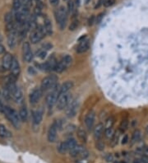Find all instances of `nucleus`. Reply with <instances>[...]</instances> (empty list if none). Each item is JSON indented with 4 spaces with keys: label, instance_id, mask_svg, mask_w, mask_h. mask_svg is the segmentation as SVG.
<instances>
[{
    "label": "nucleus",
    "instance_id": "nucleus-1",
    "mask_svg": "<svg viewBox=\"0 0 148 163\" xmlns=\"http://www.w3.org/2000/svg\"><path fill=\"white\" fill-rule=\"evenodd\" d=\"M3 114H5L6 117L8 118L9 121L14 125V127L18 129L20 127V116L19 114H17L13 109H12L9 106H5L4 109V112Z\"/></svg>",
    "mask_w": 148,
    "mask_h": 163
},
{
    "label": "nucleus",
    "instance_id": "nucleus-2",
    "mask_svg": "<svg viewBox=\"0 0 148 163\" xmlns=\"http://www.w3.org/2000/svg\"><path fill=\"white\" fill-rule=\"evenodd\" d=\"M60 87H58V86L53 88L52 92H49L46 96V99H45V101H46V105L48 106L49 108H52L53 106H55V104L57 103V101L59 96H60Z\"/></svg>",
    "mask_w": 148,
    "mask_h": 163
},
{
    "label": "nucleus",
    "instance_id": "nucleus-3",
    "mask_svg": "<svg viewBox=\"0 0 148 163\" xmlns=\"http://www.w3.org/2000/svg\"><path fill=\"white\" fill-rule=\"evenodd\" d=\"M58 78L55 75H49L45 77L42 82H41V88L42 91H46V90L55 88L57 86Z\"/></svg>",
    "mask_w": 148,
    "mask_h": 163
},
{
    "label": "nucleus",
    "instance_id": "nucleus-4",
    "mask_svg": "<svg viewBox=\"0 0 148 163\" xmlns=\"http://www.w3.org/2000/svg\"><path fill=\"white\" fill-rule=\"evenodd\" d=\"M46 34L44 27H36L35 30L33 31L32 33L30 34V42L32 44H36L40 42V41L44 38V35Z\"/></svg>",
    "mask_w": 148,
    "mask_h": 163
},
{
    "label": "nucleus",
    "instance_id": "nucleus-5",
    "mask_svg": "<svg viewBox=\"0 0 148 163\" xmlns=\"http://www.w3.org/2000/svg\"><path fill=\"white\" fill-rule=\"evenodd\" d=\"M67 19H68V14L67 11L63 7H61L58 9L56 12V21L59 25L61 29H63L67 23Z\"/></svg>",
    "mask_w": 148,
    "mask_h": 163
},
{
    "label": "nucleus",
    "instance_id": "nucleus-6",
    "mask_svg": "<svg viewBox=\"0 0 148 163\" xmlns=\"http://www.w3.org/2000/svg\"><path fill=\"white\" fill-rule=\"evenodd\" d=\"M69 102H70V94L69 92L62 94V95L59 96L57 103H56L57 109L58 110H63L66 109Z\"/></svg>",
    "mask_w": 148,
    "mask_h": 163
},
{
    "label": "nucleus",
    "instance_id": "nucleus-7",
    "mask_svg": "<svg viewBox=\"0 0 148 163\" xmlns=\"http://www.w3.org/2000/svg\"><path fill=\"white\" fill-rule=\"evenodd\" d=\"M77 110H78V101L77 100H72L69 102L68 106L66 107L65 112L68 117H73L77 114Z\"/></svg>",
    "mask_w": 148,
    "mask_h": 163
},
{
    "label": "nucleus",
    "instance_id": "nucleus-8",
    "mask_svg": "<svg viewBox=\"0 0 148 163\" xmlns=\"http://www.w3.org/2000/svg\"><path fill=\"white\" fill-rule=\"evenodd\" d=\"M95 118H96V113L93 110H90L87 113V114L86 115L85 118V125L86 126L87 129L90 130L92 129L94 125V122H95Z\"/></svg>",
    "mask_w": 148,
    "mask_h": 163
},
{
    "label": "nucleus",
    "instance_id": "nucleus-9",
    "mask_svg": "<svg viewBox=\"0 0 148 163\" xmlns=\"http://www.w3.org/2000/svg\"><path fill=\"white\" fill-rule=\"evenodd\" d=\"M58 129V126L57 122H55L49 127V131H48V140L50 143H53V142L55 141L56 137H57Z\"/></svg>",
    "mask_w": 148,
    "mask_h": 163
},
{
    "label": "nucleus",
    "instance_id": "nucleus-10",
    "mask_svg": "<svg viewBox=\"0 0 148 163\" xmlns=\"http://www.w3.org/2000/svg\"><path fill=\"white\" fill-rule=\"evenodd\" d=\"M17 42V31L16 29L11 31L8 36V45L10 49H13Z\"/></svg>",
    "mask_w": 148,
    "mask_h": 163
},
{
    "label": "nucleus",
    "instance_id": "nucleus-11",
    "mask_svg": "<svg viewBox=\"0 0 148 163\" xmlns=\"http://www.w3.org/2000/svg\"><path fill=\"white\" fill-rule=\"evenodd\" d=\"M10 94H11L12 98L16 102H21L22 101V99H23V94H22V89L20 87H16V86L11 90Z\"/></svg>",
    "mask_w": 148,
    "mask_h": 163
},
{
    "label": "nucleus",
    "instance_id": "nucleus-12",
    "mask_svg": "<svg viewBox=\"0 0 148 163\" xmlns=\"http://www.w3.org/2000/svg\"><path fill=\"white\" fill-rule=\"evenodd\" d=\"M42 92H43V91L41 90V88H36V89L34 90L30 95V103H37V102L41 100V96H42Z\"/></svg>",
    "mask_w": 148,
    "mask_h": 163
},
{
    "label": "nucleus",
    "instance_id": "nucleus-13",
    "mask_svg": "<svg viewBox=\"0 0 148 163\" xmlns=\"http://www.w3.org/2000/svg\"><path fill=\"white\" fill-rule=\"evenodd\" d=\"M10 70H11L12 76L15 77L16 78L19 76L20 71H21V69H20V64L18 61H17V60L15 59V58H13V60H12V63Z\"/></svg>",
    "mask_w": 148,
    "mask_h": 163
},
{
    "label": "nucleus",
    "instance_id": "nucleus-14",
    "mask_svg": "<svg viewBox=\"0 0 148 163\" xmlns=\"http://www.w3.org/2000/svg\"><path fill=\"white\" fill-rule=\"evenodd\" d=\"M12 60H13V57L10 54H8V53L5 54V55L3 56V60H2V66H3V68L5 70L10 69L12 63Z\"/></svg>",
    "mask_w": 148,
    "mask_h": 163
},
{
    "label": "nucleus",
    "instance_id": "nucleus-15",
    "mask_svg": "<svg viewBox=\"0 0 148 163\" xmlns=\"http://www.w3.org/2000/svg\"><path fill=\"white\" fill-rule=\"evenodd\" d=\"M89 46H90L89 40H83L78 45V46L77 48V52L78 54H82V53H84L89 49Z\"/></svg>",
    "mask_w": 148,
    "mask_h": 163
},
{
    "label": "nucleus",
    "instance_id": "nucleus-16",
    "mask_svg": "<svg viewBox=\"0 0 148 163\" xmlns=\"http://www.w3.org/2000/svg\"><path fill=\"white\" fill-rule=\"evenodd\" d=\"M103 130H104V125L103 124H98L96 127L94 128V137L96 140H100L101 138L102 133H103Z\"/></svg>",
    "mask_w": 148,
    "mask_h": 163
},
{
    "label": "nucleus",
    "instance_id": "nucleus-17",
    "mask_svg": "<svg viewBox=\"0 0 148 163\" xmlns=\"http://www.w3.org/2000/svg\"><path fill=\"white\" fill-rule=\"evenodd\" d=\"M72 87H73V82H72L68 81L66 82H64V83L60 87V91H59L60 95L69 92V90L71 89V88H72Z\"/></svg>",
    "mask_w": 148,
    "mask_h": 163
},
{
    "label": "nucleus",
    "instance_id": "nucleus-18",
    "mask_svg": "<svg viewBox=\"0 0 148 163\" xmlns=\"http://www.w3.org/2000/svg\"><path fill=\"white\" fill-rule=\"evenodd\" d=\"M84 150H85V148L82 147V146H81V145H77L76 147L70 151V156L72 157V158H78L80 154H81Z\"/></svg>",
    "mask_w": 148,
    "mask_h": 163
},
{
    "label": "nucleus",
    "instance_id": "nucleus-19",
    "mask_svg": "<svg viewBox=\"0 0 148 163\" xmlns=\"http://www.w3.org/2000/svg\"><path fill=\"white\" fill-rule=\"evenodd\" d=\"M42 117H43V114L41 110H36V111L33 112L32 114V119H33V123L35 125H38L39 124H41V120H42Z\"/></svg>",
    "mask_w": 148,
    "mask_h": 163
},
{
    "label": "nucleus",
    "instance_id": "nucleus-20",
    "mask_svg": "<svg viewBox=\"0 0 148 163\" xmlns=\"http://www.w3.org/2000/svg\"><path fill=\"white\" fill-rule=\"evenodd\" d=\"M44 30H45V32H46L47 35H51L53 34V26L52 22L49 19H45L44 20Z\"/></svg>",
    "mask_w": 148,
    "mask_h": 163
},
{
    "label": "nucleus",
    "instance_id": "nucleus-21",
    "mask_svg": "<svg viewBox=\"0 0 148 163\" xmlns=\"http://www.w3.org/2000/svg\"><path fill=\"white\" fill-rule=\"evenodd\" d=\"M60 62L63 63V65L65 66L66 68H69V66L72 64V58L70 55H69V54H67L65 56H63Z\"/></svg>",
    "mask_w": 148,
    "mask_h": 163
},
{
    "label": "nucleus",
    "instance_id": "nucleus-22",
    "mask_svg": "<svg viewBox=\"0 0 148 163\" xmlns=\"http://www.w3.org/2000/svg\"><path fill=\"white\" fill-rule=\"evenodd\" d=\"M11 136V133L7 129L5 126L3 125H0V137H2V138H10Z\"/></svg>",
    "mask_w": 148,
    "mask_h": 163
},
{
    "label": "nucleus",
    "instance_id": "nucleus-23",
    "mask_svg": "<svg viewBox=\"0 0 148 163\" xmlns=\"http://www.w3.org/2000/svg\"><path fill=\"white\" fill-rule=\"evenodd\" d=\"M141 137H142V133H141V131L135 130L134 132H133V133H132V139H131L132 144L137 143V142L141 139Z\"/></svg>",
    "mask_w": 148,
    "mask_h": 163
},
{
    "label": "nucleus",
    "instance_id": "nucleus-24",
    "mask_svg": "<svg viewBox=\"0 0 148 163\" xmlns=\"http://www.w3.org/2000/svg\"><path fill=\"white\" fill-rule=\"evenodd\" d=\"M19 116L22 121H23V122L26 121V120H27V110L26 108V106H22L21 108L19 111Z\"/></svg>",
    "mask_w": 148,
    "mask_h": 163
},
{
    "label": "nucleus",
    "instance_id": "nucleus-25",
    "mask_svg": "<svg viewBox=\"0 0 148 163\" xmlns=\"http://www.w3.org/2000/svg\"><path fill=\"white\" fill-rule=\"evenodd\" d=\"M77 136L82 142H86V139H87V135H86V132L85 129H83L82 128H79L77 130Z\"/></svg>",
    "mask_w": 148,
    "mask_h": 163
},
{
    "label": "nucleus",
    "instance_id": "nucleus-26",
    "mask_svg": "<svg viewBox=\"0 0 148 163\" xmlns=\"http://www.w3.org/2000/svg\"><path fill=\"white\" fill-rule=\"evenodd\" d=\"M66 143H67V146H68V148H69V151H71L72 148L76 147L77 145V141L74 139H69L66 141Z\"/></svg>",
    "mask_w": 148,
    "mask_h": 163
},
{
    "label": "nucleus",
    "instance_id": "nucleus-27",
    "mask_svg": "<svg viewBox=\"0 0 148 163\" xmlns=\"http://www.w3.org/2000/svg\"><path fill=\"white\" fill-rule=\"evenodd\" d=\"M58 152L63 154V153H65L69 151V148H68V146H67V143H66V142H63V143H61L59 145H58Z\"/></svg>",
    "mask_w": 148,
    "mask_h": 163
},
{
    "label": "nucleus",
    "instance_id": "nucleus-28",
    "mask_svg": "<svg viewBox=\"0 0 148 163\" xmlns=\"http://www.w3.org/2000/svg\"><path fill=\"white\" fill-rule=\"evenodd\" d=\"M136 152L137 153H139V154H142L143 155V157H146L148 158V147H138L137 150H136Z\"/></svg>",
    "mask_w": 148,
    "mask_h": 163
},
{
    "label": "nucleus",
    "instance_id": "nucleus-29",
    "mask_svg": "<svg viewBox=\"0 0 148 163\" xmlns=\"http://www.w3.org/2000/svg\"><path fill=\"white\" fill-rule=\"evenodd\" d=\"M128 128H129V120H122V122L120 123V125H119V131L123 133L124 131H126L128 129Z\"/></svg>",
    "mask_w": 148,
    "mask_h": 163
},
{
    "label": "nucleus",
    "instance_id": "nucleus-30",
    "mask_svg": "<svg viewBox=\"0 0 148 163\" xmlns=\"http://www.w3.org/2000/svg\"><path fill=\"white\" fill-rule=\"evenodd\" d=\"M118 139H119V132H116L115 133L114 136H113V138L111 139V146L112 147H115L117 145L118 142Z\"/></svg>",
    "mask_w": 148,
    "mask_h": 163
},
{
    "label": "nucleus",
    "instance_id": "nucleus-31",
    "mask_svg": "<svg viewBox=\"0 0 148 163\" xmlns=\"http://www.w3.org/2000/svg\"><path fill=\"white\" fill-rule=\"evenodd\" d=\"M115 124V119L113 117H110L108 118L106 120V123H105V126H104V129H110L112 128L113 125Z\"/></svg>",
    "mask_w": 148,
    "mask_h": 163
},
{
    "label": "nucleus",
    "instance_id": "nucleus-32",
    "mask_svg": "<svg viewBox=\"0 0 148 163\" xmlns=\"http://www.w3.org/2000/svg\"><path fill=\"white\" fill-rule=\"evenodd\" d=\"M114 134H115V131H114L113 128L106 129L105 131H104V135H105V137H106L107 139H111L113 138Z\"/></svg>",
    "mask_w": 148,
    "mask_h": 163
},
{
    "label": "nucleus",
    "instance_id": "nucleus-33",
    "mask_svg": "<svg viewBox=\"0 0 148 163\" xmlns=\"http://www.w3.org/2000/svg\"><path fill=\"white\" fill-rule=\"evenodd\" d=\"M22 49H23V54H27V53H29V52L31 51V49H30V44H29V42H24V44H23V47H22Z\"/></svg>",
    "mask_w": 148,
    "mask_h": 163
},
{
    "label": "nucleus",
    "instance_id": "nucleus-34",
    "mask_svg": "<svg viewBox=\"0 0 148 163\" xmlns=\"http://www.w3.org/2000/svg\"><path fill=\"white\" fill-rule=\"evenodd\" d=\"M78 25H79L78 20H73V21L71 22L70 26H69V30L70 31L76 30L77 28V27H78Z\"/></svg>",
    "mask_w": 148,
    "mask_h": 163
},
{
    "label": "nucleus",
    "instance_id": "nucleus-35",
    "mask_svg": "<svg viewBox=\"0 0 148 163\" xmlns=\"http://www.w3.org/2000/svg\"><path fill=\"white\" fill-rule=\"evenodd\" d=\"M22 8V0H14L13 8L16 11H18Z\"/></svg>",
    "mask_w": 148,
    "mask_h": 163
},
{
    "label": "nucleus",
    "instance_id": "nucleus-36",
    "mask_svg": "<svg viewBox=\"0 0 148 163\" xmlns=\"http://www.w3.org/2000/svg\"><path fill=\"white\" fill-rule=\"evenodd\" d=\"M24 55V60L26 62H30L31 60H32L33 59V53L32 51L29 52V53H27V54H23Z\"/></svg>",
    "mask_w": 148,
    "mask_h": 163
},
{
    "label": "nucleus",
    "instance_id": "nucleus-37",
    "mask_svg": "<svg viewBox=\"0 0 148 163\" xmlns=\"http://www.w3.org/2000/svg\"><path fill=\"white\" fill-rule=\"evenodd\" d=\"M4 21H5L7 24L10 23V22H12V13H6L5 16H4Z\"/></svg>",
    "mask_w": 148,
    "mask_h": 163
},
{
    "label": "nucleus",
    "instance_id": "nucleus-38",
    "mask_svg": "<svg viewBox=\"0 0 148 163\" xmlns=\"http://www.w3.org/2000/svg\"><path fill=\"white\" fill-rule=\"evenodd\" d=\"M68 8H69V11L70 13H73L74 10H75V3H74L73 1H69Z\"/></svg>",
    "mask_w": 148,
    "mask_h": 163
},
{
    "label": "nucleus",
    "instance_id": "nucleus-39",
    "mask_svg": "<svg viewBox=\"0 0 148 163\" xmlns=\"http://www.w3.org/2000/svg\"><path fill=\"white\" fill-rule=\"evenodd\" d=\"M103 17H104V13H100L98 15V16H96V23H97V24H99V23H100L102 21V19H103Z\"/></svg>",
    "mask_w": 148,
    "mask_h": 163
},
{
    "label": "nucleus",
    "instance_id": "nucleus-40",
    "mask_svg": "<svg viewBox=\"0 0 148 163\" xmlns=\"http://www.w3.org/2000/svg\"><path fill=\"white\" fill-rule=\"evenodd\" d=\"M115 0H106L104 5V7L108 8V7H110V6H112L113 4H115Z\"/></svg>",
    "mask_w": 148,
    "mask_h": 163
},
{
    "label": "nucleus",
    "instance_id": "nucleus-41",
    "mask_svg": "<svg viewBox=\"0 0 148 163\" xmlns=\"http://www.w3.org/2000/svg\"><path fill=\"white\" fill-rule=\"evenodd\" d=\"M105 160L108 161V162H112L113 161H114V156L112 154H107L105 156Z\"/></svg>",
    "mask_w": 148,
    "mask_h": 163
},
{
    "label": "nucleus",
    "instance_id": "nucleus-42",
    "mask_svg": "<svg viewBox=\"0 0 148 163\" xmlns=\"http://www.w3.org/2000/svg\"><path fill=\"white\" fill-rule=\"evenodd\" d=\"M96 147H97V148H98L99 150H103L104 148V145L103 143H101V142L98 140V143L96 144Z\"/></svg>",
    "mask_w": 148,
    "mask_h": 163
},
{
    "label": "nucleus",
    "instance_id": "nucleus-43",
    "mask_svg": "<svg viewBox=\"0 0 148 163\" xmlns=\"http://www.w3.org/2000/svg\"><path fill=\"white\" fill-rule=\"evenodd\" d=\"M94 22H96V18H95V16H91L88 20V24L89 26H92Z\"/></svg>",
    "mask_w": 148,
    "mask_h": 163
},
{
    "label": "nucleus",
    "instance_id": "nucleus-44",
    "mask_svg": "<svg viewBox=\"0 0 148 163\" xmlns=\"http://www.w3.org/2000/svg\"><path fill=\"white\" fill-rule=\"evenodd\" d=\"M38 56L41 58V59H42V60H43V59H44V58H45V56H46V52L44 51V50H41V51L39 52Z\"/></svg>",
    "mask_w": 148,
    "mask_h": 163
},
{
    "label": "nucleus",
    "instance_id": "nucleus-45",
    "mask_svg": "<svg viewBox=\"0 0 148 163\" xmlns=\"http://www.w3.org/2000/svg\"><path fill=\"white\" fill-rule=\"evenodd\" d=\"M105 1H106V0H99L97 4L95 6V8H100L101 5H104V3H105Z\"/></svg>",
    "mask_w": 148,
    "mask_h": 163
},
{
    "label": "nucleus",
    "instance_id": "nucleus-46",
    "mask_svg": "<svg viewBox=\"0 0 148 163\" xmlns=\"http://www.w3.org/2000/svg\"><path fill=\"white\" fill-rule=\"evenodd\" d=\"M34 13L36 14V16H39V15H41V8H39V7H36L34 9Z\"/></svg>",
    "mask_w": 148,
    "mask_h": 163
},
{
    "label": "nucleus",
    "instance_id": "nucleus-47",
    "mask_svg": "<svg viewBox=\"0 0 148 163\" xmlns=\"http://www.w3.org/2000/svg\"><path fill=\"white\" fill-rule=\"evenodd\" d=\"M4 109H5V106L3 105V101H2V99L0 97V112L3 113V112H4Z\"/></svg>",
    "mask_w": 148,
    "mask_h": 163
},
{
    "label": "nucleus",
    "instance_id": "nucleus-48",
    "mask_svg": "<svg viewBox=\"0 0 148 163\" xmlns=\"http://www.w3.org/2000/svg\"><path fill=\"white\" fill-rule=\"evenodd\" d=\"M128 142H129V136L125 134L123 136V139H122V144H126Z\"/></svg>",
    "mask_w": 148,
    "mask_h": 163
},
{
    "label": "nucleus",
    "instance_id": "nucleus-49",
    "mask_svg": "<svg viewBox=\"0 0 148 163\" xmlns=\"http://www.w3.org/2000/svg\"><path fill=\"white\" fill-rule=\"evenodd\" d=\"M49 2H50V3L52 5L57 6L58 4V3H59V0H49Z\"/></svg>",
    "mask_w": 148,
    "mask_h": 163
},
{
    "label": "nucleus",
    "instance_id": "nucleus-50",
    "mask_svg": "<svg viewBox=\"0 0 148 163\" xmlns=\"http://www.w3.org/2000/svg\"><path fill=\"white\" fill-rule=\"evenodd\" d=\"M43 47H44L45 49H50L51 48H52V45H50L49 43H46V44H44V45H43Z\"/></svg>",
    "mask_w": 148,
    "mask_h": 163
},
{
    "label": "nucleus",
    "instance_id": "nucleus-51",
    "mask_svg": "<svg viewBox=\"0 0 148 163\" xmlns=\"http://www.w3.org/2000/svg\"><path fill=\"white\" fill-rule=\"evenodd\" d=\"M4 52H5V48H4L3 45H0V54H4Z\"/></svg>",
    "mask_w": 148,
    "mask_h": 163
},
{
    "label": "nucleus",
    "instance_id": "nucleus-52",
    "mask_svg": "<svg viewBox=\"0 0 148 163\" xmlns=\"http://www.w3.org/2000/svg\"><path fill=\"white\" fill-rule=\"evenodd\" d=\"M28 72H29V74H36V71H35L34 68H31V67H30V68H29V69H28Z\"/></svg>",
    "mask_w": 148,
    "mask_h": 163
},
{
    "label": "nucleus",
    "instance_id": "nucleus-53",
    "mask_svg": "<svg viewBox=\"0 0 148 163\" xmlns=\"http://www.w3.org/2000/svg\"><path fill=\"white\" fill-rule=\"evenodd\" d=\"M146 133H147V134H148V125H147V127H146Z\"/></svg>",
    "mask_w": 148,
    "mask_h": 163
},
{
    "label": "nucleus",
    "instance_id": "nucleus-54",
    "mask_svg": "<svg viewBox=\"0 0 148 163\" xmlns=\"http://www.w3.org/2000/svg\"><path fill=\"white\" fill-rule=\"evenodd\" d=\"M1 41H2V35H0V42H1Z\"/></svg>",
    "mask_w": 148,
    "mask_h": 163
},
{
    "label": "nucleus",
    "instance_id": "nucleus-55",
    "mask_svg": "<svg viewBox=\"0 0 148 163\" xmlns=\"http://www.w3.org/2000/svg\"><path fill=\"white\" fill-rule=\"evenodd\" d=\"M36 1H37V2H39V1H40V0H36Z\"/></svg>",
    "mask_w": 148,
    "mask_h": 163
}]
</instances>
